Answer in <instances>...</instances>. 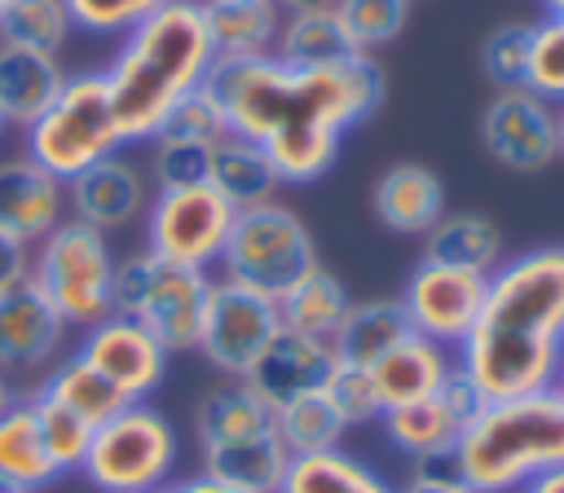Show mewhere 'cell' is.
Wrapping results in <instances>:
<instances>
[{
    "label": "cell",
    "mask_w": 564,
    "mask_h": 493,
    "mask_svg": "<svg viewBox=\"0 0 564 493\" xmlns=\"http://www.w3.org/2000/svg\"><path fill=\"white\" fill-rule=\"evenodd\" d=\"M207 92L220 101L229 132L269 154L282 185H317L339 163L344 132L379 110L388 84L366 53L330 66H286L269 53L216 62Z\"/></svg>",
    "instance_id": "6da1fadb"
},
{
    "label": "cell",
    "mask_w": 564,
    "mask_h": 493,
    "mask_svg": "<svg viewBox=\"0 0 564 493\" xmlns=\"http://www.w3.org/2000/svg\"><path fill=\"white\" fill-rule=\"evenodd\" d=\"M564 357V246L511 251L485 282L480 313L454 365L480 401L555 387Z\"/></svg>",
    "instance_id": "7a4b0ae2"
},
{
    "label": "cell",
    "mask_w": 564,
    "mask_h": 493,
    "mask_svg": "<svg viewBox=\"0 0 564 493\" xmlns=\"http://www.w3.org/2000/svg\"><path fill=\"white\" fill-rule=\"evenodd\" d=\"M216 48L207 35L203 0H163L132 26L101 66L119 132L128 145H150L163 114L207 84Z\"/></svg>",
    "instance_id": "3957f363"
},
{
    "label": "cell",
    "mask_w": 564,
    "mask_h": 493,
    "mask_svg": "<svg viewBox=\"0 0 564 493\" xmlns=\"http://www.w3.org/2000/svg\"><path fill=\"white\" fill-rule=\"evenodd\" d=\"M471 493H524L564 467V396L538 387L507 401H480L449 453Z\"/></svg>",
    "instance_id": "277c9868"
},
{
    "label": "cell",
    "mask_w": 564,
    "mask_h": 493,
    "mask_svg": "<svg viewBox=\"0 0 564 493\" xmlns=\"http://www.w3.org/2000/svg\"><path fill=\"white\" fill-rule=\"evenodd\" d=\"M18 145L48 167L57 180L79 176L84 167L128 150L115 106H110V88L101 70H70L62 92L18 132Z\"/></svg>",
    "instance_id": "5b68a950"
},
{
    "label": "cell",
    "mask_w": 564,
    "mask_h": 493,
    "mask_svg": "<svg viewBox=\"0 0 564 493\" xmlns=\"http://www.w3.org/2000/svg\"><path fill=\"white\" fill-rule=\"evenodd\" d=\"M115 269H119L115 242L101 229L79 224L70 216L26 255V277L70 326V335L115 313Z\"/></svg>",
    "instance_id": "8992f818"
},
{
    "label": "cell",
    "mask_w": 564,
    "mask_h": 493,
    "mask_svg": "<svg viewBox=\"0 0 564 493\" xmlns=\"http://www.w3.org/2000/svg\"><path fill=\"white\" fill-rule=\"evenodd\" d=\"M181 431L150 401H128L93 427L79 475L97 493H159L176 480Z\"/></svg>",
    "instance_id": "52a82bcc"
},
{
    "label": "cell",
    "mask_w": 564,
    "mask_h": 493,
    "mask_svg": "<svg viewBox=\"0 0 564 493\" xmlns=\"http://www.w3.org/2000/svg\"><path fill=\"white\" fill-rule=\"evenodd\" d=\"M313 264L322 260H317V238L308 220L286 198H264L256 207H238L216 273L278 299Z\"/></svg>",
    "instance_id": "ba28073f"
},
{
    "label": "cell",
    "mask_w": 564,
    "mask_h": 493,
    "mask_svg": "<svg viewBox=\"0 0 564 493\" xmlns=\"http://www.w3.org/2000/svg\"><path fill=\"white\" fill-rule=\"evenodd\" d=\"M212 277L216 273L163 264L145 246H137V251L119 255V269H115V313L137 317L172 357L176 352H194Z\"/></svg>",
    "instance_id": "9c48e42d"
},
{
    "label": "cell",
    "mask_w": 564,
    "mask_h": 493,
    "mask_svg": "<svg viewBox=\"0 0 564 493\" xmlns=\"http://www.w3.org/2000/svg\"><path fill=\"white\" fill-rule=\"evenodd\" d=\"M234 216H238V207L212 180L159 185L141 216V246L163 264L216 273L220 251L234 229Z\"/></svg>",
    "instance_id": "30bf717a"
},
{
    "label": "cell",
    "mask_w": 564,
    "mask_h": 493,
    "mask_svg": "<svg viewBox=\"0 0 564 493\" xmlns=\"http://www.w3.org/2000/svg\"><path fill=\"white\" fill-rule=\"evenodd\" d=\"M282 335V313L273 295H260L242 282L212 277L203 326L194 352L220 374V379H247V370L264 357V348Z\"/></svg>",
    "instance_id": "8fae6325"
},
{
    "label": "cell",
    "mask_w": 564,
    "mask_h": 493,
    "mask_svg": "<svg viewBox=\"0 0 564 493\" xmlns=\"http://www.w3.org/2000/svg\"><path fill=\"white\" fill-rule=\"evenodd\" d=\"M476 136L485 154L516 172V176H538L560 158V128H555V101L533 92L529 84L520 88H494V97L480 110Z\"/></svg>",
    "instance_id": "7c38bea8"
},
{
    "label": "cell",
    "mask_w": 564,
    "mask_h": 493,
    "mask_svg": "<svg viewBox=\"0 0 564 493\" xmlns=\"http://www.w3.org/2000/svg\"><path fill=\"white\" fill-rule=\"evenodd\" d=\"M70 348V326L53 313V304L22 273L0 286V370L31 392L53 361Z\"/></svg>",
    "instance_id": "4fadbf2b"
},
{
    "label": "cell",
    "mask_w": 564,
    "mask_h": 493,
    "mask_svg": "<svg viewBox=\"0 0 564 493\" xmlns=\"http://www.w3.org/2000/svg\"><path fill=\"white\" fill-rule=\"evenodd\" d=\"M485 273H471V269H454V264H441V260H419L405 282H401V308H405V321L414 335L441 343V348H458L463 335L471 330L476 313H480V299H485Z\"/></svg>",
    "instance_id": "5bb4252c"
},
{
    "label": "cell",
    "mask_w": 564,
    "mask_h": 493,
    "mask_svg": "<svg viewBox=\"0 0 564 493\" xmlns=\"http://www.w3.org/2000/svg\"><path fill=\"white\" fill-rule=\"evenodd\" d=\"M75 352L97 374H106L123 392V401H150L172 361V352L137 317H123V313H110V317L93 321L88 330H79Z\"/></svg>",
    "instance_id": "9a60e30c"
},
{
    "label": "cell",
    "mask_w": 564,
    "mask_h": 493,
    "mask_svg": "<svg viewBox=\"0 0 564 493\" xmlns=\"http://www.w3.org/2000/svg\"><path fill=\"white\" fill-rule=\"evenodd\" d=\"M150 194H154V180H150L145 163H137L132 154L119 150L66 180V216L115 238L119 229L141 224Z\"/></svg>",
    "instance_id": "2e32d148"
},
{
    "label": "cell",
    "mask_w": 564,
    "mask_h": 493,
    "mask_svg": "<svg viewBox=\"0 0 564 493\" xmlns=\"http://www.w3.org/2000/svg\"><path fill=\"white\" fill-rule=\"evenodd\" d=\"M476 405H480V396L467 387L463 374H454L441 392L410 401V405H397V409H383L375 427L383 431L388 449H397L405 458V467L410 462H436V458L454 453L458 431Z\"/></svg>",
    "instance_id": "e0dca14e"
},
{
    "label": "cell",
    "mask_w": 564,
    "mask_h": 493,
    "mask_svg": "<svg viewBox=\"0 0 564 493\" xmlns=\"http://www.w3.org/2000/svg\"><path fill=\"white\" fill-rule=\"evenodd\" d=\"M66 220V180L40 167L22 145L0 150V233L26 251Z\"/></svg>",
    "instance_id": "ac0fdd59"
},
{
    "label": "cell",
    "mask_w": 564,
    "mask_h": 493,
    "mask_svg": "<svg viewBox=\"0 0 564 493\" xmlns=\"http://www.w3.org/2000/svg\"><path fill=\"white\" fill-rule=\"evenodd\" d=\"M370 211L388 233L427 238L436 229V220L449 211L445 207V180L436 167L414 163V158L388 163L370 185Z\"/></svg>",
    "instance_id": "d6986e66"
},
{
    "label": "cell",
    "mask_w": 564,
    "mask_h": 493,
    "mask_svg": "<svg viewBox=\"0 0 564 493\" xmlns=\"http://www.w3.org/2000/svg\"><path fill=\"white\" fill-rule=\"evenodd\" d=\"M335 348L326 339H308V335H295V330H282L264 357L247 370V387L269 405V409H282L308 392H322L326 374L335 370Z\"/></svg>",
    "instance_id": "ffe728a7"
},
{
    "label": "cell",
    "mask_w": 564,
    "mask_h": 493,
    "mask_svg": "<svg viewBox=\"0 0 564 493\" xmlns=\"http://www.w3.org/2000/svg\"><path fill=\"white\" fill-rule=\"evenodd\" d=\"M370 370V383H375V396H379V409H397V405H410V401H423L432 392H441L458 365H454V352L423 339V335H405L397 348H388Z\"/></svg>",
    "instance_id": "44dd1931"
},
{
    "label": "cell",
    "mask_w": 564,
    "mask_h": 493,
    "mask_svg": "<svg viewBox=\"0 0 564 493\" xmlns=\"http://www.w3.org/2000/svg\"><path fill=\"white\" fill-rule=\"evenodd\" d=\"M66 75L70 70L62 66V53L0 40V119L9 123V132H22L62 92Z\"/></svg>",
    "instance_id": "7402d4cb"
},
{
    "label": "cell",
    "mask_w": 564,
    "mask_h": 493,
    "mask_svg": "<svg viewBox=\"0 0 564 493\" xmlns=\"http://www.w3.org/2000/svg\"><path fill=\"white\" fill-rule=\"evenodd\" d=\"M264 431H273V409L242 379H220L194 405V445H198V453L216 449V445L247 440V436H264Z\"/></svg>",
    "instance_id": "603a6c76"
},
{
    "label": "cell",
    "mask_w": 564,
    "mask_h": 493,
    "mask_svg": "<svg viewBox=\"0 0 564 493\" xmlns=\"http://www.w3.org/2000/svg\"><path fill=\"white\" fill-rule=\"evenodd\" d=\"M207 35L216 48V62H242V57H269L282 26L278 0H203Z\"/></svg>",
    "instance_id": "cb8c5ba5"
},
{
    "label": "cell",
    "mask_w": 564,
    "mask_h": 493,
    "mask_svg": "<svg viewBox=\"0 0 564 493\" xmlns=\"http://www.w3.org/2000/svg\"><path fill=\"white\" fill-rule=\"evenodd\" d=\"M423 255L489 277L507 260V238L498 220H489L485 211H445L436 229L423 238Z\"/></svg>",
    "instance_id": "d4e9b609"
},
{
    "label": "cell",
    "mask_w": 564,
    "mask_h": 493,
    "mask_svg": "<svg viewBox=\"0 0 564 493\" xmlns=\"http://www.w3.org/2000/svg\"><path fill=\"white\" fill-rule=\"evenodd\" d=\"M62 471L44 449L35 409L22 392V401L13 409L0 414V484L4 489H22V493H44L48 484H57Z\"/></svg>",
    "instance_id": "484cf974"
},
{
    "label": "cell",
    "mask_w": 564,
    "mask_h": 493,
    "mask_svg": "<svg viewBox=\"0 0 564 493\" xmlns=\"http://www.w3.org/2000/svg\"><path fill=\"white\" fill-rule=\"evenodd\" d=\"M405 335H414V330H410V321H405L401 299H397V295H375V299H352V304H348V313H344V321H339L330 348H335V357L348 361V365H375V361H379L388 348H397Z\"/></svg>",
    "instance_id": "4316f807"
},
{
    "label": "cell",
    "mask_w": 564,
    "mask_h": 493,
    "mask_svg": "<svg viewBox=\"0 0 564 493\" xmlns=\"http://www.w3.org/2000/svg\"><path fill=\"white\" fill-rule=\"evenodd\" d=\"M273 57L286 66H330V62L357 57V44L344 31L335 4H313V9H286L282 13Z\"/></svg>",
    "instance_id": "83f0119b"
},
{
    "label": "cell",
    "mask_w": 564,
    "mask_h": 493,
    "mask_svg": "<svg viewBox=\"0 0 564 493\" xmlns=\"http://www.w3.org/2000/svg\"><path fill=\"white\" fill-rule=\"evenodd\" d=\"M352 295L348 286L326 269V264H313L300 282H291L282 295H278V313H282V330H295V335H308V339H335L344 313H348Z\"/></svg>",
    "instance_id": "f1b7e54d"
},
{
    "label": "cell",
    "mask_w": 564,
    "mask_h": 493,
    "mask_svg": "<svg viewBox=\"0 0 564 493\" xmlns=\"http://www.w3.org/2000/svg\"><path fill=\"white\" fill-rule=\"evenodd\" d=\"M207 180L234 202V207H256L264 198H278L282 180L269 163V154L238 136V132H225L216 145H212V163H207Z\"/></svg>",
    "instance_id": "f546056e"
},
{
    "label": "cell",
    "mask_w": 564,
    "mask_h": 493,
    "mask_svg": "<svg viewBox=\"0 0 564 493\" xmlns=\"http://www.w3.org/2000/svg\"><path fill=\"white\" fill-rule=\"evenodd\" d=\"M278 493H397V484L348 449L291 458Z\"/></svg>",
    "instance_id": "4dcf8cb0"
},
{
    "label": "cell",
    "mask_w": 564,
    "mask_h": 493,
    "mask_svg": "<svg viewBox=\"0 0 564 493\" xmlns=\"http://www.w3.org/2000/svg\"><path fill=\"white\" fill-rule=\"evenodd\" d=\"M35 392H44V396H53V401H62L66 409H75L88 427H97V423H106L115 409H123L128 401H123V392L106 379V374H97L75 348H66L57 361H53V370L35 383Z\"/></svg>",
    "instance_id": "1f68e13d"
},
{
    "label": "cell",
    "mask_w": 564,
    "mask_h": 493,
    "mask_svg": "<svg viewBox=\"0 0 564 493\" xmlns=\"http://www.w3.org/2000/svg\"><path fill=\"white\" fill-rule=\"evenodd\" d=\"M273 427H278V440L286 445L291 458H308V453H326V449H339V440L352 431L344 423V414L330 405L326 392H308L282 409H273Z\"/></svg>",
    "instance_id": "d6a6232c"
},
{
    "label": "cell",
    "mask_w": 564,
    "mask_h": 493,
    "mask_svg": "<svg viewBox=\"0 0 564 493\" xmlns=\"http://www.w3.org/2000/svg\"><path fill=\"white\" fill-rule=\"evenodd\" d=\"M70 35H75V26H70V13L62 0H9L0 9V40H9V44L62 53Z\"/></svg>",
    "instance_id": "836d02e7"
},
{
    "label": "cell",
    "mask_w": 564,
    "mask_h": 493,
    "mask_svg": "<svg viewBox=\"0 0 564 493\" xmlns=\"http://www.w3.org/2000/svg\"><path fill=\"white\" fill-rule=\"evenodd\" d=\"M26 401H31V409H35L44 449H48V458L57 462V471H62V475L79 471V462H84V453H88V440H93V427H88L75 409H66L62 401H53V396H44V392H35V387L26 392Z\"/></svg>",
    "instance_id": "e575fe53"
},
{
    "label": "cell",
    "mask_w": 564,
    "mask_h": 493,
    "mask_svg": "<svg viewBox=\"0 0 564 493\" xmlns=\"http://www.w3.org/2000/svg\"><path fill=\"white\" fill-rule=\"evenodd\" d=\"M410 4L414 0H335V13L344 22V31L352 35L357 53L375 57L379 48H388L405 31Z\"/></svg>",
    "instance_id": "d590c367"
},
{
    "label": "cell",
    "mask_w": 564,
    "mask_h": 493,
    "mask_svg": "<svg viewBox=\"0 0 564 493\" xmlns=\"http://www.w3.org/2000/svg\"><path fill=\"white\" fill-rule=\"evenodd\" d=\"M529 57H533V22H507L489 31L480 44V66L494 88H520L529 79Z\"/></svg>",
    "instance_id": "8d00e7d4"
},
{
    "label": "cell",
    "mask_w": 564,
    "mask_h": 493,
    "mask_svg": "<svg viewBox=\"0 0 564 493\" xmlns=\"http://www.w3.org/2000/svg\"><path fill=\"white\" fill-rule=\"evenodd\" d=\"M225 132H229L225 110H220V101H216V97L207 92V84H203V88H194L189 97H181V101L163 114V123H159L154 141H194V145H216Z\"/></svg>",
    "instance_id": "74e56055"
},
{
    "label": "cell",
    "mask_w": 564,
    "mask_h": 493,
    "mask_svg": "<svg viewBox=\"0 0 564 493\" xmlns=\"http://www.w3.org/2000/svg\"><path fill=\"white\" fill-rule=\"evenodd\" d=\"M70 13V26L97 40H123L132 26H141L163 0H62Z\"/></svg>",
    "instance_id": "f35d334b"
},
{
    "label": "cell",
    "mask_w": 564,
    "mask_h": 493,
    "mask_svg": "<svg viewBox=\"0 0 564 493\" xmlns=\"http://www.w3.org/2000/svg\"><path fill=\"white\" fill-rule=\"evenodd\" d=\"M322 392L330 396V405L344 414L348 427H366V423H379V396H375V383H370V370L366 365H348V361H335V370L326 374Z\"/></svg>",
    "instance_id": "ab89813d"
},
{
    "label": "cell",
    "mask_w": 564,
    "mask_h": 493,
    "mask_svg": "<svg viewBox=\"0 0 564 493\" xmlns=\"http://www.w3.org/2000/svg\"><path fill=\"white\" fill-rule=\"evenodd\" d=\"M524 84L555 106L564 101V22L560 18L533 22V57H529Z\"/></svg>",
    "instance_id": "60d3db41"
},
{
    "label": "cell",
    "mask_w": 564,
    "mask_h": 493,
    "mask_svg": "<svg viewBox=\"0 0 564 493\" xmlns=\"http://www.w3.org/2000/svg\"><path fill=\"white\" fill-rule=\"evenodd\" d=\"M207 163H212V145H194V141H150V180L159 185H194L207 180Z\"/></svg>",
    "instance_id": "b9f144b4"
},
{
    "label": "cell",
    "mask_w": 564,
    "mask_h": 493,
    "mask_svg": "<svg viewBox=\"0 0 564 493\" xmlns=\"http://www.w3.org/2000/svg\"><path fill=\"white\" fill-rule=\"evenodd\" d=\"M397 493H471V489L463 484L449 458H436V462H410Z\"/></svg>",
    "instance_id": "7bdbcfd3"
},
{
    "label": "cell",
    "mask_w": 564,
    "mask_h": 493,
    "mask_svg": "<svg viewBox=\"0 0 564 493\" xmlns=\"http://www.w3.org/2000/svg\"><path fill=\"white\" fill-rule=\"evenodd\" d=\"M163 493H247V489H238L220 475H207V471H189V475H176Z\"/></svg>",
    "instance_id": "ee69618b"
},
{
    "label": "cell",
    "mask_w": 564,
    "mask_h": 493,
    "mask_svg": "<svg viewBox=\"0 0 564 493\" xmlns=\"http://www.w3.org/2000/svg\"><path fill=\"white\" fill-rule=\"evenodd\" d=\"M26 255H31V251H26L22 242H13L9 233H0V286L26 273Z\"/></svg>",
    "instance_id": "f6af8a7d"
},
{
    "label": "cell",
    "mask_w": 564,
    "mask_h": 493,
    "mask_svg": "<svg viewBox=\"0 0 564 493\" xmlns=\"http://www.w3.org/2000/svg\"><path fill=\"white\" fill-rule=\"evenodd\" d=\"M18 401H22V387H18V379H9V374L0 370V414H4V409H13Z\"/></svg>",
    "instance_id": "bcb514c9"
},
{
    "label": "cell",
    "mask_w": 564,
    "mask_h": 493,
    "mask_svg": "<svg viewBox=\"0 0 564 493\" xmlns=\"http://www.w3.org/2000/svg\"><path fill=\"white\" fill-rule=\"evenodd\" d=\"M524 493H564V467L551 471V475H542V480H533Z\"/></svg>",
    "instance_id": "7dc6e473"
},
{
    "label": "cell",
    "mask_w": 564,
    "mask_h": 493,
    "mask_svg": "<svg viewBox=\"0 0 564 493\" xmlns=\"http://www.w3.org/2000/svg\"><path fill=\"white\" fill-rule=\"evenodd\" d=\"M278 4L286 13V9H313V4H335V0H278Z\"/></svg>",
    "instance_id": "c3c4849f"
},
{
    "label": "cell",
    "mask_w": 564,
    "mask_h": 493,
    "mask_svg": "<svg viewBox=\"0 0 564 493\" xmlns=\"http://www.w3.org/2000/svg\"><path fill=\"white\" fill-rule=\"evenodd\" d=\"M542 9H546V18H560L564 22V0H542Z\"/></svg>",
    "instance_id": "681fc988"
},
{
    "label": "cell",
    "mask_w": 564,
    "mask_h": 493,
    "mask_svg": "<svg viewBox=\"0 0 564 493\" xmlns=\"http://www.w3.org/2000/svg\"><path fill=\"white\" fill-rule=\"evenodd\" d=\"M555 128H560V158H564V101L555 106Z\"/></svg>",
    "instance_id": "f907efd6"
},
{
    "label": "cell",
    "mask_w": 564,
    "mask_h": 493,
    "mask_svg": "<svg viewBox=\"0 0 564 493\" xmlns=\"http://www.w3.org/2000/svg\"><path fill=\"white\" fill-rule=\"evenodd\" d=\"M555 392L564 396V357H560V374H555Z\"/></svg>",
    "instance_id": "816d5d0a"
},
{
    "label": "cell",
    "mask_w": 564,
    "mask_h": 493,
    "mask_svg": "<svg viewBox=\"0 0 564 493\" xmlns=\"http://www.w3.org/2000/svg\"><path fill=\"white\" fill-rule=\"evenodd\" d=\"M4 145H9V123L0 119V150H4Z\"/></svg>",
    "instance_id": "f5cc1de1"
},
{
    "label": "cell",
    "mask_w": 564,
    "mask_h": 493,
    "mask_svg": "<svg viewBox=\"0 0 564 493\" xmlns=\"http://www.w3.org/2000/svg\"><path fill=\"white\" fill-rule=\"evenodd\" d=\"M0 493H22V489H4V484H0Z\"/></svg>",
    "instance_id": "db71d44e"
},
{
    "label": "cell",
    "mask_w": 564,
    "mask_h": 493,
    "mask_svg": "<svg viewBox=\"0 0 564 493\" xmlns=\"http://www.w3.org/2000/svg\"><path fill=\"white\" fill-rule=\"evenodd\" d=\"M4 4H9V0H0V9H4Z\"/></svg>",
    "instance_id": "11a10c76"
},
{
    "label": "cell",
    "mask_w": 564,
    "mask_h": 493,
    "mask_svg": "<svg viewBox=\"0 0 564 493\" xmlns=\"http://www.w3.org/2000/svg\"><path fill=\"white\" fill-rule=\"evenodd\" d=\"M159 493H163V489H159Z\"/></svg>",
    "instance_id": "9f6ffc18"
}]
</instances>
